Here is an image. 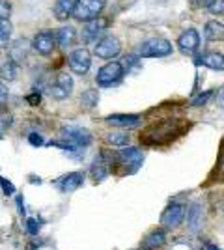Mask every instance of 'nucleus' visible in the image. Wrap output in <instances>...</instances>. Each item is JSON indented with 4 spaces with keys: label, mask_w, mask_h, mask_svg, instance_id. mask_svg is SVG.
Masks as SVG:
<instances>
[{
    "label": "nucleus",
    "mask_w": 224,
    "mask_h": 250,
    "mask_svg": "<svg viewBox=\"0 0 224 250\" xmlns=\"http://www.w3.org/2000/svg\"><path fill=\"white\" fill-rule=\"evenodd\" d=\"M105 4H107V0H79L73 11V17L77 21H94L101 15V11L105 10Z\"/></svg>",
    "instance_id": "f257e3e1"
},
{
    "label": "nucleus",
    "mask_w": 224,
    "mask_h": 250,
    "mask_svg": "<svg viewBox=\"0 0 224 250\" xmlns=\"http://www.w3.org/2000/svg\"><path fill=\"white\" fill-rule=\"evenodd\" d=\"M139 54L142 58H163L172 54V43L163 38H151L146 40L139 47Z\"/></svg>",
    "instance_id": "f03ea898"
},
{
    "label": "nucleus",
    "mask_w": 224,
    "mask_h": 250,
    "mask_svg": "<svg viewBox=\"0 0 224 250\" xmlns=\"http://www.w3.org/2000/svg\"><path fill=\"white\" fill-rule=\"evenodd\" d=\"M123 77V65L120 62H108L97 71V84L99 86H112Z\"/></svg>",
    "instance_id": "7ed1b4c3"
},
{
    "label": "nucleus",
    "mask_w": 224,
    "mask_h": 250,
    "mask_svg": "<svg viewBox=\"0 0 224 250\" xmlns=\"http://www.w3.org/2000/svg\"><path fill=\"white\" fill-rule=\"evenodd\" d=\"M118 161H120V165L125 167V172H127V174H133V172H137L140 168V165H142L144 153L140 151L139 147H125V149H120Z\"/></svg>",
    "instance_id": "20e7f679"
},
{
    "label": "nucleus",
    "mask_w": 224,
    "mask_h": 250,
    "mask_svg": "<svg viewBox=\"0 0 224 250\" xmlns=\"http://www.w3.org/2000/svg\"><path fill=\"white\" fill-rule=\"evenodd\" d=\"M62 136L69 144H73L77 147H86L88 144H92L90 131H86L82 127H77V125H65V127H62Z\"/></svg>",
    "instance_id": "39448f33"
},
{
    "label": "nucleus",
    "mask_w": 224,
    "mask_h": 250,
    "mask_svg": "<svg viewBox=\"0 0 224 250\" xmlns=\"http://www.w3.org/2000/svg\"><path fill=\"white\" fill-rule=\"evenodd\" d=\"M122 51V43L116 36H105L103 40H99L94 47V52H96L99 58H105V60H110L118 56Z\"/></svg>",
    "instance_id": "423d86ee"
},
{
    "label": "nucleus",
    "mask_w": 224,
    "mask_h": 250,
    "mask_svg": "<svg viewBox=\"0 0 224 250\" xmlns=\"http://www.w3.org/2000/svg\"><path fill=\"white\" fill-rule=\"evenodd\" d=\"M67 63H69V67L75 75H86L90 65H92V56L86 49H75L67 56Z\"/></svg>",
    "instance_id": "0eeeda50"
},
{
    "label": "nucleus",
    "mask_w": 224,
    "mask_h": 250,
    "mask_svg": "<svg viewBox=\"0 0 224 250\" xmlns=\"http://www.w3.org/2000/svg\"><path fill=\"white\" fill-rule=\"evenodd\" d=\"M185 215H187V209L182 204H172L164 209V213L161 215V224L164 228H178L182 226L183 220H185Z\"/></svg>",
    "instance_id": "6e6552de"
},
{
    "label": "nucleus",
    "mask_w": 224,
    "mask_h": 250,
    "mask_svg": "<svg viewBox=\"0 0 224 250\" xmlns=\"http://www.w3.org/2000/svg\"><path fill=\"white\" fill-rule=\"evenodd\" d=\"M32 47L36 52H40L43 56H49L56 47V34L51 30H43L40 34H36L32 40Z\"/></svg>",
    "instance_id": "1a4fd4ad"
},
{
    "label": "nucleus",
    "mask_w": 224,
    "mask_h": 250,
    "mask_svg": "<svg viewBox=\"0 0 224 250\" xmlns=\"http://www.w3.org/2000/svg\"><path fill=\"white\" fill-rule=\"evenodd\" d=\"M71 92H73V79H71V75L60 73L54 79V83L51 84V95H53L54 99H58V101L69 97Z\"/></svg>",
    "instance_id": "9d476101"
},
{
    "label": "nucleus",
    "mask_w": 224,
    "mask_h": 250,
    "mask_svg": "<svg viewBox=\"0 0 224 250\" xmlns=\"http://www.w3.org/2000/svg\"><path fill=\"white\" fill-rule=\"evenodd\" d=\"M178 47H180V51L183 54H194V52L198 51V47H200V36H198V32L194 30V28L185 30L178 38Z\"/></svg>",
    "instance_id": "9b49d317"
},
{
    "label": "nucleus",
    "mask_w": 224,
    "mask_h": 250,
    "mask_svg": "<svg viewBox=\"0 0 224 250\" xmlns=\"http://www.w3.org/2000/svg\"><path fill=\"white\" fill-rule=\"evenodd\" d=\"M105 28H107V21L101 17H97L94 21H88L82 28V40L86 43H97V38L105 32Z\"/></svg>",
    "instance_id": "f8f14e48"
},
{
    "label": "nucleus",
    "mask_w": 224,
    "mask_h": 250,
    "mask_svg": "<svg viewBox=\"0 0 224 250\" xmlns=\"http://www.w3.org/2000/svg\"><path fill=\"white\" fill-rule=\"evenodd\" d=\"M82 183H84V174H82V172H71V174H67V176L60 177L56 185H58V188H60L62 192H75Z\"/></svg>",
    "instance_id": "ddd939ff"
},
{
    "label": "nucleus",
    "mask_w": 224,
    "mask_h": 250,
    "mask_svg": "<svg viewBox=\"0 0 224 250\" xmlns=\"http://www.w3.org/2000/svg\"><path fill=\"white\" fill-rule=\"evenodd\" d=\"M108 125L122 127V129H133L140 124V116L137 114H112L107 118Z\"/></svg>",
    "instance_id": "4468645a"
},
{
    "label": "nucleus",
    "mask_w": 224,
    "mask_h": 250,
    "mask_svg": "<svg viewBox=\"0 0 224 250\" xmlns=\"http://www.w3.org/2000/svg\"><path fill=\"white\" fill-rule=\"evenodd\" d=\"M77 2L79 0H56V4H54V17L58 21H67L69 17H73Z\"/></svg>",
    "instance_id": "2eb2a0df"
},
{
    "label": "nucleus",
    "mask_w": 224,
    "mask_h": 250,
    "mask_svg": "<svg viewBox=\"0 0 224 250\" xmlns=\"http://www.w3.org/2000/svg\"><path fill=\"white\" fill-rule=\"evenodd\" d=\"M198 63H202V65L213 69V71H224V54L215 51L204 52L202 56L198 58Z\"/></svg>",
    "instance_id": "dca6fc26"
},
{
    "label": "nucleus",
    "mask_w": 224,
    "mask_h": 250,
    "mask_svg": "<svg viewBox=\"0 0 224 250\" xmlns=\"http://www.w3.org/2000/svg\"><path fill=\"white\" fill-rule=\"evenodd\" d=\"M28 51H30V43L26 40H17L10 45V60L17 63L24 62L28 56Z\"/></svg>",
    "instance_id": "f3484780"
},
{
    "label": "nucleus",
    "mask_w": 224,
    "mask_h": 250,
    "mask_svg": "<svg viewBox=\"0 0 224 250\" xmlns=\"http://www.w3.org/2000/svg\"><path fill=\"white\" fill-rule=\"evenodd\" d=\"M204 36L209 42H223L224 40V24L219 21H207L204 26Z\"/></svg>",
    "instance_id": "a211bd4d"
},
{
    "label": "nucleus",
    "mask_w": 224,
    "mask_h": 250,
    "mask_svg": "<svg viewBox=\"0 0 224 250\" xmlns=\"http://www.w3.org/2000/svg\"><path fill=\"white\" fill-rule=\"evenodd\" d=\"M108 174H110L108 161L105 159V153H101L99 157H96V161H94V165H92V176H94L96 181H103Z\"/></svg>",
    "instance_id": "6ab92c4d"
},
{
    "label": "nucleus",
    "mask_w": 224,
    "mask_h": 250,
    "mask_svg": "<svg viewBox=\"0 0 224 250\" xmlns=\"http://www.w3.org/2000/svg\"><path fill=\"white\" fill-rule=\"evenodd\" d=\"M77 42V30L73 26H62L56 32V43L60 47H71Z\"/></svg>",
    "instance_id": "aec40b11"
},
{
    "label": "nucleus",
    "mask_w": 224,
    "mask_h": 250,
    "mask_svg": "<svg viewBox=\"0 0 224 250\" xmlns=\"http://www.w3.org/2000/svg\"><path fill=\"white\" fill-rule=\"evenodd\" d=\"M164 241H166L164 231L163 229H155V231H151L148 237L142 241V247L146 250H157L164 245Z\"/></svg>",
    "instance_id": "412c9836"
},
{
    "label": "nucleus",
    "mask_w": 224,
    "mask_h": 250,
    "mask_svg": "<svg viewBox=\"0 0 224 250\" xmlns=\"http://www.w3.org/2000/svg\"><path fill=\"white\" fill-rule=\"evenodd\" d=\"M187 222H189V229L191 231H198L200 226H202V206L198 202H194L191 206V209H189Z\"/></svg>",
    "instance_id": "4be33fe9"
},
{
    "label": "nucleus",
    "mask_w": 224,
    "mask_h": 250,
    "mask_svg": "<svg viewBox=\"0 0 224 250\" xmlns=\"http://www.w3.org/2000/svg\"><path fill=\"white\" fill-rule=\"evenodd\" d=\"M17 75H19V63L13 62V60H6V62L0 63V79L2 81H15L17 79Z\"/></svg>",
    "instance_id": "5701e85b"
},
{
    "label": "nucleus",
    "mask_w": 224,
    "mask_h": 250,
    "mask_svg": "<svg viewBox=\"0 0 224 250\" xmlns=\"http://www.w3.org/2000/svg\"><path fill=\"white\" fill-rule=\"evenodd\" d=\"M11 32H13V26H11L10 19H2L0 21V49H4V47L10 45Z\"/></svg>",
    "instance_id": "b1692460"
},
{
    "label": "nucleus",
    "mask_w": 224,
    "mask_h": 250,
    "mask_svg": "<svg viewBox=\"0 0 224 250\" xmlns=\"http://www.w3.org/2000/svg\"><path fill=\"white\" fill-rule=\"evenodd\" d=\"M105 140H107V144H110V146L125 147L129 144V135H123V133H107Z\"/></svg>",
    "instance_id": "393cba45"
},
{
    "label": "nucleus",
    "mask_w": 224,
    "mask_h": 250,
    "mask_svg": "<svg viewBox=\"0 0 224 250\" xmlns=\"http://www.w3.org/2000/svg\"><path fill=\"white\" fill-rule=\"evenodd\" d=\"M99 101V94H97V90H86L84 94L81 95V104L84 106V108H94Z\"/></svg>",
    "instance_id": "a878e982"
},
{
    "label": "nucleus",
    "mask_w": 224,
    "mask_h": 250,
    "mask_svg": "<svg viewBox=\"0 0 224 250\" xmlns=\"http://www.w3.org/2000/svg\"><path fill=\"white\" fill-rule=\"evenodd\" d=\"M207 11L211 15H224V0H213L209 6H207Z\"/></svg>",
    "instance_id": "bb28decb"
},
{
    "label": "nucleus",
    "mask_w": 224,
    "mask_h": 250,
    "mask_svg": "<svg viewBox=\"0 0 224 250\" xmlns=\"http://www.w3.org/2000/svg\"><path fill=\"white\" fill-rule=\"evenodd\" d=\"M211 95H213V92H211V90H207L205 94L196 95V97H194V99H192V101H191V104H192V106H202V104L207 103V99H209Z\"/></svg>",
    "instance_id": "cd10ccee"
},
{
    "label": "nucleus",
    "mask_w": 224,
    "mask_h": 250,
    "mask_svg": "<svg viewBox=\"0 0 224 250\" xmlns=\"http://www.w3.org/2000/svg\"><path fill=\"white\" fill-rule=\"evenodd\" d=\"M11 13V4L8 0H0V21L2 19H10Z\"/></svg>",
    "instance_id": "c85d7f7f"
},
{
    "label": "nucleus",
    "mask_w": 224,
    "mask_h": 250,
    "mask_svg": "<svg viewBox=\"0 0 224 250\" xmlns=\"http://www.w3.org/2000/svg\"><path fill=\"white\" fill-rule=\"evenodd\" d=\"M26 231H28L30 235H38V231H40V222L36 219H28L26 220Z\"/></svg>",
    "instance_id": "c756f323"
},
{
    "label": "nucleus",
    "mask_w": 224,
    "mask_h": 250,
    "mask_svg": "<svg viewBox=\"0 0 224 250\" xmlns=\"http://www.w3.org/2000/svg\"><path fill=\"white\" fill-rule=\"evenodd\" d=\"M10 125H11V114L6 112L4 108H0V127L4 129V127H10Z\"/></svg>",
    "instance_id": "7c9ffc66"
},
{
    "label": "nucleus",
    "mask_w": 224,
    "mask_h": 250,
    "mask_svg": "<svg viewBox=\"0 0 224 250\" xmlns=\"http://www.w3.org/2000/svg\"><path fill=\"white\" fill-rule=\"evenodd\" d=\"M0 185H2V188H4L6 194H13V192H15V187L11 185L10 181H6L4 177H0Z\"/></svg>",
    "instance_id": "2f4dec72"
},
{
    "label": "nucleus",
    "mask_w": 224,
    "mask_h": 250,
    "mask_svg": "<svg viewBox=\"0 0 224 250\" xmlns=\"http://www.w3.org/2000/svg\"><path fill=\"white\" fill-rule=\"evenodd\" d=\"M28 142H30L32 146H43V138H41V135H38V133L28 135Z\"/></svg>",
    "instance_id": "473e14b6"
},
{
    "label": "nucleus",
    "mask_w": 224,
    "mask_h": 250,
    "mask_svg": "<svg viewBox=\"0 0 224 250\" xmlns=\"http://www.w3.org/2000/svg\"><path fill=\"white\" fill-rule=\"evenodd\" d=\"M6 101H8V88L0 83V108L6 104Z\"/></svg>",
    "instance_id": "72a5a7b5"
},
{
    "label": "nucleus",
    "mask_w": 224,
    "mask_h": 250,
    "mask_svg": "<svg viewBox=\"0 0 224 250\" xmlns=\"http://www.w3.org/2000/svg\"><path fill=\"white\" fill-rule=\"evenodd\" d=\"M26 101H28V103L32 104V106H38V104L41 103V95H40V94L28 95V97H26Z\"/></svg>",
    "instance_id": "f704fd0d"
},
{
    "label": "nucleus",
    "mask_w": 224,
    "mask_h": 250,
    "mask_svg": "<svg viewBox=\"0 0 224 250\" xmlns=\"http://www.w3.org/2000/svg\"><path fill=\"white\" fill-rule=\"evenodd\" d=\"M219 174H221V179L219 181H224V151L221 155V163H219Z\"/></svg>",
    "instance_id": "c9c22d12"
},
{
    "label": "nucleus",
    "mask_w": 224,
    "mask_h": 250,
    "mask_svg": "<svg viewBox=\"0 0 224 250\" xmlns=\"http://www.w3.org/2000/svg\"><path fill=\"white\" fill-rule=\"evenodd\" d=\"M17 204H19V213H21V215H24V206H22V200L17 198Z\"/></svg>",
    "instance_id": "e433bc0d"
},
{
    "label": "nucleus",
    "mask_w": 224,
    "mask_h": 250,
    "mask_svg": "<svg viewBox=\"0 0 224 250\" xmlns=\"http://www.w3.org/2000/svg\"><path fill=\"white\" fill-rule=\"evenodd\" d=\"M211 2H213V0H198V4H200V6H205V8H207Z\"/></svg>",
    "instance_id": "4c0bfd02"
},
{
    "label": "nucleus",
    "mask_w": 224,
    "mask_h": 250,
    "mask_svg": "<svg viewBox=\"0 0 224 250\" xmlns=\"http://www.w3.org/2000/svg\"><path fill=\"white\" fill-rule=\"evenodd\" d=\"M207 249H209V250H219V249H215L213 245H207Z\"/></svg>",
    "instance_id": "58836bf2"
}]
</instances>
